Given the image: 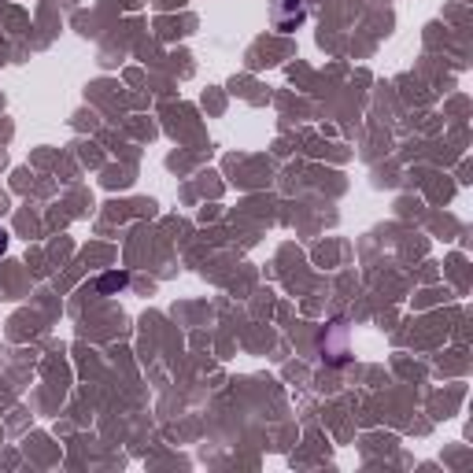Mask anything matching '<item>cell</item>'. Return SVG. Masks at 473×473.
<instances>
[{"label": "cell", "instance_id": "cell-1", "mask_svg": "<svg viewBox=\"0 0 473 473\" xmlns=\"http://www.w3.org/2000/svg\"><path fill=\"white\" fill-rule=\"evenodd\" d=\"M129 281L126 274H107V277H100V292H111V288H122Z\"/></svg>", "mask_w": 473, "mask_h": 473}, {"label": "cell", "instance_id": "cell-2", "mask_svg": "<svg viewBox=\"0 0 473 473\" xmlns=\"http://www.w3.org/2000/svg\"><path fill=\"white\" fill-rule=\"evenodd\" d=\"M4 248H8V233L0 230V255H4Z\"/></svg>", "mask_w": 473, "mask_h": 473}]
</instances>
